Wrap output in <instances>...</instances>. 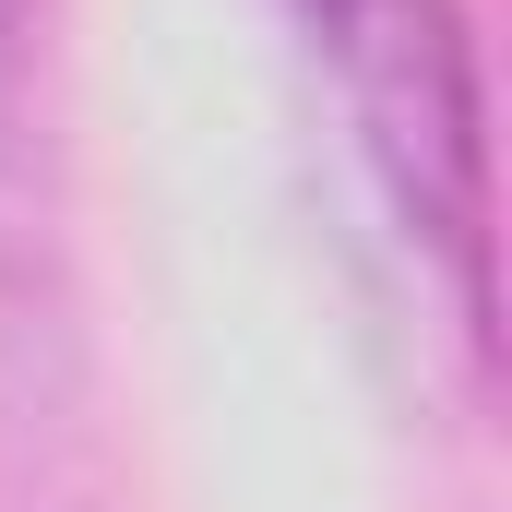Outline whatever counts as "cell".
Segmentation results:
<instances>
[{"instance_id":"obj_1","label":"cell","mask_w":512,"mask_h":512,"mask_svg":"<svg viewBox=\"0 0 512 512\" xmlns=\"http://www.w3.org/2000/svg\"><path fill=\"white\" fill-rule=\"evenodd\" d=\"M24 36H36V0H0V96H12V72H24Z\"/></svg>"},{"instance_id":"obj_2","label":"cell","mask_w":512,"mask_h":512,"mask_svg":"<svg viewBox=\"0 0 512 512\" xmlns=\"http://www.w3.org/2000/svg\"><path fill=\"white\" fill-rule=\"evenodd\" d=\"M286 12H298V24H322V12H346V0H286Z\"/></svg>"}]
</instances>
